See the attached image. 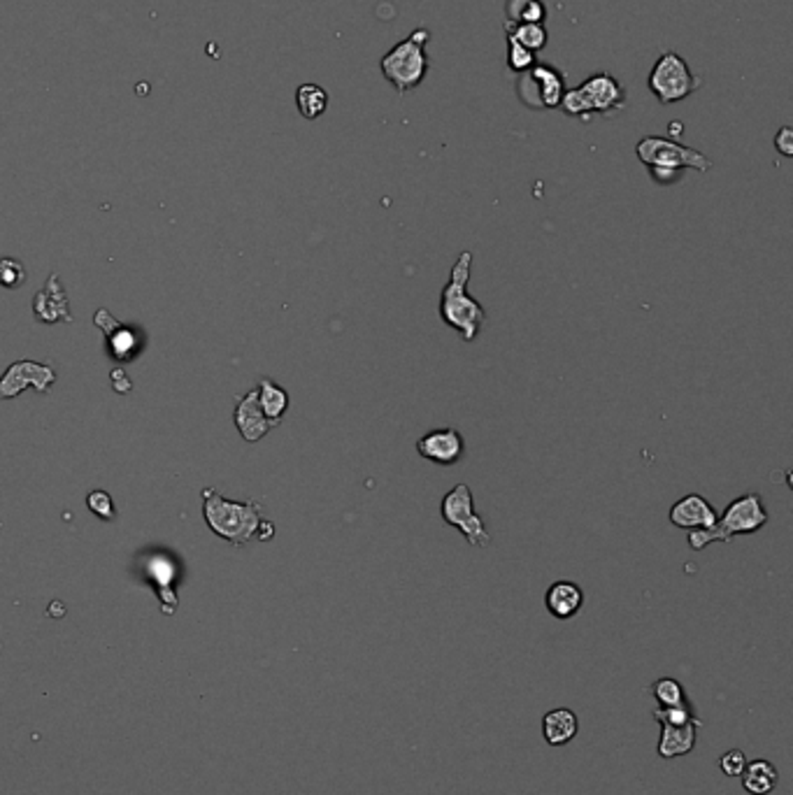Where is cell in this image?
<instances>
[{
    "label": "cell",
    "mask_w": 793,
    "mask_h": 795,
    "mask_svg": "<svg viewBox=\"0 0 793 795\" xmlns=\"http://www.w3.org/2000/svg\"><path fill=\"white\" fill-rule=\"evenodd\" d=\"M431 40L429 29H417L407 35L405 40L384 54L379 61L382 75L394 84L396 91L403 93L417 89L429 72V56H426V45Z\"/></svg>",
    "instance_id": "cell-4"
},
{
    "label": "cell",
    "mask_w": 793,
    "mask_h": 795,
    "mask_svg": "<svg viewBox=\"0 0 793 795\" xmlns=\"http://www.w3.org/2000/svg\"><path fill=\"white\" fill-rule=\"evenodd\" d=\"M577 89L579 93L584 96L591 114H608V112H617L621 110L626 103L624 87H621L619 81L614 80L612 75H608V72H596L593 77L582 81Z\"/></svg>",
    "instance_id": "cell-11"
},
{
    "label": "cell",
    "mask_w": 793,
    "mask_h": 795,
    "mask_svg": "<svg viewBox=\"0 0 793 795\" xmlns=\"http://www.w3.org/2000/svg\"><path fill=\"white\" fill-rule=\"evenodd\" d=\"M93 321H96V326L107 335L112 359L128 360L131 356H135V347H138L135 328H128V326L119 324L107 309H98V314L93 317Z\"/></svg>",
    "instance_id": "cell-16"
},
{
    "label": "cell",
    "mask_w": 793,
    "mask_h": 795,
    "mask_svg": "<svg viewBox=\"0 0 793 795\" xmlns=\"http://www.w3.org/2000/svg\"><path fill=\"white\" fill-rule=\"evenodd\" d=\"M149 572H151V577H154V579L161 584V587H170V581H173V575H175V565L170 563L168 558L163 556V554H158V556L151 558Z\"/></svg>",
    "instance_id": "cell-31"
},
{
    "label": "cell",
    "mask_w": 793,
    "mask_h": 795,
    "mask_svg": "<svg viewBox=\"0 0 793 795\" xmlns=\"http://www.w3.org/2000/svg\"><path fill=\"white\" fill-rule=\"evenodd\" d=\"M672 526L684 530H707L712 529L717 523L719 514L714 510V505L707 498L698 494H689L679 498L675 505L670 507V514H668Z\"/></svg>",
    "instance_id": "cell-13"
},
{
    "label": "cell",
    "mask_w": 793,
    "mask_h": 795,
    "mask_svg": "<svg viewBox=\"0 0 793 795\" xmlns=\"http://www.w3.org/2000/svg\"><path fill=\"white\" fill-rule=\"evenodd\" d=\"M768 510L763 505V498L759 494H745L740 498L730 500L721 519H717L712 529L691 530L689 546L694 552H703L712 542H726L729 545L738 535L759 533L768 523Z\"/></svg>",
    "instance_id": "cell-3"
},
{
    "label": "cell",
    "mask_w": 793,
    "mask_h": 795,
    "mask_svg": "<svg viewBox=\"0 0 793 795\" xmlns=\"http://www.w3.org/2000/svg\"><path fill=\"white\" fill-rule=\"evenodd\" d=\"M473 275V251H461L452 266L449 282L440 296V319L452 331L464 337L465 343H475L487 324V309L468 293V282Z\"/></svg>",
    "instance_id": "cell-1"
},
{
    "label": "cell",
    "mask_w": 793,
    "mask_h": 795,
    "mask_svg": "<svg viewBox=\"0 0 793 795\" xmlns=\"http://www.w3.org/2000/svg\"><path fill=\"white\" fill-rule=\"evenodd\" d=\"M742 786L745 791L752 795H768L775 791L777 782H780V773L771 761L765 758H756V761L747 763L745 770H742Z\"/></svg>",
    "instance_id": "cell-19"
},
{
    "label": "cell",
    "mask_w": 793,
    "mask_h": 795,
    "mask_svg": "<svg viewBox=\"0 0 793 795\" xmlns=\"http://www.w3.org/2000/svg\"><path fill=\"white\" fill-rule=\"evenodd\" d=\"M505 14H507V26L512 23H544L547 7L542 5V0H507Z\"/></svg>",
    "instance_id": "cell-22"
},
{
    "label": "cell",
    "mask_w": 793,
    "mask_h": 795,
    "mask_svg": "<svg viewBox=\"0 0 793 795\" xmlns=\"http://www.w3.org/2000/svg\"><path fill=\"white\" fill-rule=\"evenodd\" d=\"M54 382H56V370L52 366L35 363V360H14L0 377V401H12L26 389L52 393Z\"/></svg>",
    "instance_id": "cell-9"
},
{
    "label": "cell",
    "mask_w": 793,
    "mask_h": 795,
    "mask_svg": "<svg viewBox=\"0 0 793 795\" xmlns=\"http://www.w3.org/2000/svg\"><path fill=\"white\" fill-rule=\"evenodd\" d=\"M654 719L659 721L661 726H682L686 721H694V712H691L689 703L679 705V707H659L654 709Z\"/></svg>",
    "instance_id": "cell-28"
},
{
    "label": "cell",
    "mask_w": 793,
    "mask_h": 795,
    "mask_svg": "<svg viewBox=\"0 0 793 795\" xmlns=\"http://www.w3.org/2000/svg\"><path fill=\"white\" fill-rule=\"evenodd\" d=\"M579 731V721L575 712L566 707L551 709L542 716V735L547 744L551 747H563V744L573 742Z\"/></svg>",
    "instance_id": "cell-17"
},
{
    "label": "cell",
    "mask_w": 793,
    "mask_h": 795,
    "mask_svg": "<svg viewBox=\"0 0 793 795\" xmlns=\"http://www.w3.org/2000/svg\"><path fill=\"white\" fill-rule=\"evenodd\" d=\"M652 173V180L656 184H663V186H670V184H678L682 180V173L684 170H675V168H649Z\"/></svg>",
    "instance_id": "cell-32"
},
{
    "label": "cell",
    "mask_w": 793,
    "mask_h": 795,
    "mask_svg": "<svg viewBox=\"0 0 793 795\" xmlns=\"http://www.w3.org/2000/svg\"><path fill=\"white\" fill-rule=\"evenodd\" d=\"M33 317L40 324H72V314H70V302L68 293H65L64 284H61V275L52 273L47 279L45 289L38 291L33 296Z\"/></svg>",
    "instance_id": "cell-12"
},
{
    "label": "cell",
    "mask_w": 793,
    "mask_h": 795,
    "mask_svg": "<svg viewBox=\"0 0 793 795\" xmlns=\"http://www.w3.org/2000/svg\"><path fill=\"white\" fill-rule=\"evenodd\" d=\"M235 428L240 430L244 442H259L270 433L277 424H272L270 419H266L261 405H259V393L256 389H252L247 395H240L235 401Z\"/></svg>",
    "instance_id": "cell-14"
},
{
    "label": "cell",
    "mask_w": 793,
    "mask_h": 795,
    "mask_svg": "<svg viewBox=\"0 0 793 795\" xmlns=\"http://www.w3.org/2000/svg\"><path fill=\"white\" fill-rule=\"evenodd\" d=\"M563 93H566V80L551 65L535 63L519 77V98L533 110L559 107Z\"/></svg>",
    "instance_id": "cell-8"
},
{
    "label": "cell",
    "mask_w": 793,
    "mask_h": 795,
    "mask_svg": "<svg viewBox=\"0 0 793 795\" xmlns=\"http://www.w3.org/2000/svg\"><path fill=\"white\" fill-rule=\"evenodd\" d=\"M295 105L305 119H319L328 110V93L319 84H301L295 91Z\"/></svg>",
    "instance_id": "cell-21"
},
{
    "label": "cell",
    "mask_w": 793,
    "mask_h": 795,
    "mask_svg": "<svg viewBox=\"0 0 793 795\" xmlns=\"http://www.w3.org/2000/svg\"><path fill=\"white\" fill-rule=\"evenodd\" d=\"M701 726V721H686L682 726H661V744L659 756L663 758H678V756L689 754L695 744V728Z\"/></svg>",
    "instance_id": "cell-18"
},
{
    "label": "cell",
    "mask_w": 793,
    "mask_h": 795,
    "mask_svg": "<svg viewBox=\"0 0 793 795\" xmlns=\"http://www.w3.org/2000/svg\"><path fill=\"white\" fill-rule=\"evenodd\" d=\"M507 65L515 72H526L535 65V54L528 52L526 47H522L519 42H515L512 38H507Z\"/></svg>",
    "instance_id": "cell-26"
},
{
    "label": "cell",
    "mask_w": 793,
    "mask_h": 795,
    "mask_svg": "<svg viewBox=\"0 0 793 795\" xmlns=\"http://www.w3.org/2000/svg\"><path fill=\"white\" fill-rule=\"evenodd\" d=\"M637 158L647 165V168H675V170H698L707 173L712 168V161L701 154L698 149L684 147L670 138H659V135H649L643 138L635 147Z\"/></svg>",
    "instance_id": "cell-7"
},
{
    "label": "cell",
    "mask_w": 793,
    "mask_h": 795,
    "mask_svg": "<svg viewBox=\"0 0 793 795\" xmlns=\"http://www.w3.org/2000/svg\"><path fill=\"white\" fill-rule=\"evenodd\" d=\"M417 453L431 463L449 468L464 459L465 440L456 428H435L419 437Z\"/></svg>",
    "instance_id": "cell-10"
},
{
    "label": "cell",
    "mask_w": 793,
    "mask_h": 795,
    "mask_svg": "<svg viewBox=\"0 0 793 795\" xmlns=\"http://www.w3.org/2000/svg\"><path fill=\"white\" fill-rule=\"evenodd\" d=\"M544 607L554 619L567 622L584 607V591L575 581L559 579L544 593Z\"/></svg>",
    "instance_id": "cell-15"
},
{
    "label": "cell",
    "mask_w": 793,
    "mask_h": 795,
    "mask_svg": "<svg viewBox=\"0 0 793 795\" xmlns=\"http://www.w3.org/2000/svg\"><path fill=\"white\" fill-rule=\"evenodd\" d=\"M203 517L209 530L233 546H244L256 540L263 523V507L254 500L235 503L217 488H203Z\"/></svg>",
    "instance_id": "cell-2"
},
{
    "label": "cell",
    "mask_w": 793,
    "mask_h": 795,
    "mask_svg": "<svg viewBox=\"0 0 793 795\" xmlns=\"http://www.w3.org/2000/svg\"><path fill=\"white\" fill-rule=\"evenodd\" d=\"M703 80L694 75L689 63L678 52L661 54L647 77L649 91L661 105H672L689 98L695 89H701Z\"/></svg>",
    "instance_id": "cell-5"
},
{
    "label": "cell",
    "mask_w": 793,
    "mask_h": 795,
    "mask_svg": "<svg viewBox=\"0 0 793 795\" xmlns=\"http://www.w3.org/2000/svg\"><path fill=\"white\" fill-rule=\"evenodd\" d=\"M256 393H259V405H261L266 419H270L272 424H282L284 414L289 410V393H286V389H282L270 377H263Z\"/></svg>",
    "instance_id": "cell-20"
},
{
    "label": "cell",
    "mask_w": 793,
    "mask_h": 795,
    "mask_svg": "<svg viewBox=\"0 0 793 795\" xmlns=\"http://www.w3.org/2000/svg\"><path fill=\"white\" fill-rule=\"evenodd\" d=\"M775 149L782 154V156H793V131L789 126L780 128V133L775 135Z\"/></svg>",
    "instance_id": "cell-33"
},
{
    "label": "cell",
    "mask_w": 793,
    "mask_h": 795,
    "mask_svg": "<svg viewBox=\"0 0 793 795\" xmlns=\"http://www.w3.org/2000/svg\"><path fill=\"white\" fill-rule=\"evenodd\" d=\"M652 696L659 700L661 707H679V705H686V696H684V689L678 680L672 677H663V680H656L652 684Z\"/></svg>",
    "instance_id": "cell-24"
},
{
    "label": "cell",
    "mask_w": 793,
    "mask_h": 795,
    "mask_svg": "<svg viewBox=\"0 0 793 795\" xmlns=\"http://www.w3.org/2000/svg\"><path fill=\"white\" fill-rule=\"evenodd\" d=\"M110 377H112V389H115L116 393H128V391L133 389V382L128 379V375L124 368H115Z\"/></svg>",
    "instance_id": "cell-34"
},
{
    "label": "cell",
    "mask_w": 793,
    "mask_h": 795,
    "mask_svg": "<svg viewBox=\"0 0 793 795\" xmlns=\"http://www.w3.org/2000/svg\"><path fill=\"white\" fill-rule=\"evenodd\" d=\"M747 765V758L742 754L740 749H730L721 756V761H719V767H721V773L726 777H740L742 770Z\"/></svg>",
    "instance_id": "cell-30"
},
{
    "label": "cell",
    "mask_w": 793,
    "mask_h": 795,
    "mask_svg": "<svg viewBox=\"0 0 793 795\" xmlns=\"http://www.w3.org/2000/svg\"><path fill=\"white\" fill-rule=\"evenodd\" d=\"M440 514L447 526L464 533L470 546L484 549V546L491 545V533H489L484 519L477 514L475 495H473L468 484H456L452 491H447V495L442 498Z\"/></svg>",
    "instance_id": "cell-6"
},
{
    "label": "cell",
    "mask_w": 793,
    "mask_h": 795,
    "mask_svg": "<svg viewBox=\"0 0 793 795\" xmlns=\"http://www.w3.org/2000/svg\"><path fill=\"white\" fill-rule=\"evenodd\" d=\"M510 29V35L515 42H519L522 47H526L528 52H540L544 49L547 45V29H544V23H515V26H507Z\"/></svg>",
    "instance_id": "cell-23"
},
{
    "label": "cell",
    "mask_w": 793,
    "mask_h": 795,
    "mask_svg": "<svg viewBox=\"0 0 793 795\" xmlns=\"http://www.w3.org/2000/svg\"><path fill=\"white\" fill-rule=\"evenodd\" d=\"M559 107H561L566 114L579 116V119H589L591 116L589 105H586L584 96L579 93V89H566V93H563L561 105H559Z\"/></svg>",
    "instance_id": "cell-29"
},
{
    "label": "cell",
    "mask_w": 793,
    "mask_h": 795,
    "mask_svg": "<svg viewBox=\"0 0 793 795\" xmlns=\"http://www.w3.org/2000/svg\"><path fill=\"white\" fill-rule=\"evenodd\" d=\"M26 282V267L17 258H0V286L5 289H19Z\"/></svg>",
    "instance_id": "cell-25"
},
{
    "label": "cell",
    "mask_w": 793,
    "mask_h": 795,
    "mask_svg": "<svg viewBox=\"0 0 793 795\" xmlns=\"http://www.w3.org/2000/svg\"><path fill=\"white\" fill-rule=\"evenodd\" d=\"M87 505L89 510H91L96 517L103 519V521H112V519L116 517L115 503H112L110 494L103 491V488H96V491H91V494L87 495Z\"/></svg>",
    "instance_id": "cell-27"
}]
</instances>
